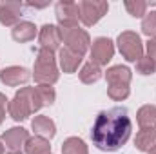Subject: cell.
I'll return each instance as SVG.
<instances>
[{
    "label": "cell",
    "instance_id": "obj_1",
    "mask_svg": "<svg viewBox=\"0 0 156 154\" xmlns=\"http://www.w3.org/2000/svg\"><path fill=\"white\" fill-rule=\"evenodd\" d=\"M131 131L133 123L131 118L127 116V111L122 107H115L109 111H102L96 116L91 138L98 149L113 152L127 143Z\"/></svg>",
    "mask_w": 156,
    "mask_h": 154
},
{
    "label": "cell",
    "instance_id": "obj_2",
    "mask_svg": "<svg viewBox=\"0 0 156 154\" xmlns=\"http://www.w3.org/2000/svg\"><path fill=\"white\" fill-rule=\"evenodd\" d=\"M42 105L44 103H42V98H40L37 87H22L15 94V98L7 103V111L13 120L22 121L29 114L37 113Z\"/></svg>",
    "mask_w": 156,
    "mask_h": 154
},
{
    "label": "cell",
    "instance_id": "obj_3",
    "mask_svg": "<svg viewBox=\"0 0 156 154\" xmlns=\"http://www.w3.org/2000/svg\"><path fill=\"white\" fill-rule=\"evenodd\" d=\"M35 80L40 85H53L58 80V69H56V60H55V51L42 47L37 54L35 62Z\"/></svg>",
    "mask_w": 156,
    "mask_h": 154
},
{
    "label": "cell",
    "instance_id": "obj_4",
    "mask_svg": "<svg viewBox=\"0 0 156 154\" xmlns=\"http://www.w3.org/2000/svg\"><path fill=\"white\" fill-rule=\"evenodd\" d=\"M118 47H120V53L123 54V58L129 62H138L144 56V44H142L140 37L133 31H123L118 37Z\"/></svg>",
    "mask_w": 156,
    "mask_h": 154
},
{
    "label": "cell",
    "instance_id": "obj_5",
    "mask_svg": "<svg viewBox=\"0 0 156 154\" xmlns=\"http://www.w3.org/2000/svg\"><path fill=\"white\" fill-rule=\"evenodd\" d=\"M60 37H62V42L66 44V47L78 53L80 56L89 49V44H91L89 35L83 29H78V26L76 27H60Z\"/></svg>",
    "mask_w": 156,
    "mask_h": 154
},
{
    "label": "cell",
    "instance_id": "obj_6",
    "mask_svg": "<svg viewBox=\"0 0 156 154\" xmlns=\"http://www.w3.org/2000/svg\"><path fill=\"white\" fill-rule=\"evenodd\" d=\"M29 140V134L26 129L22 127H13L9 131H5L2 134V145H4V151L7 154H22L24 147H26V142Z\"/></svg>",
    "mask_w": 156,
    "mask_h": 154
},
{
    "label": "cell",
    "instance_id": "obj_7",
    "mask_svg": "<svg viewBox=\"0 0 156 154\" xmlns=\"http://www.w3.org/2000/svg\"><path fill=\"white\" fill-rule=\"evenodd\" d=\"M80 9V20L85 26H94L109 9L107 2H96V0H85L78 4Z\"/></svg>",
    "mask_w": 156,
    "mask_h": 154
},
{
    "label": "cell",
    "instance_id": "obj_8",
    "mask_svg": "<svg viewBox=\"0 0 156 154\" xmlns=\"http://www.w3.org/2000/svg\"><path fill=\"white\" fill-rule=\"evenodd\" d=\"M115 54V45L109 38H96L93 42V49H91V62L100 65H107V62L113 58Z\"/></svg>",
    "mask_w": 156,
    "mask_h": 154
},
{
    "label": "cell",
    "instance_id": "obj_9",
    "mask_svg": "<svg viewBox=\"0 0 156 154\" xmlns=\"http://www.w3.org/2000/svg\"><path fill=\"white\" fill-rule=\"evenodd\" d=\"M56 18L60 27H76L80 18V9L75 2H60L56 4Z\"/></svg>",
    "mask_w": 156,
    "mask_h": 154
},
{
    "label": "cell",
    "instance_id": "obj_10",
    "mask_svg": "<svg viewBox=\"0 0 156 154\" xmlns=\"http://www.w3.org/2000/svg\"><path fill=\"white\" fill-rule=\"evenodd\" d=\"M29 78H31V75H29V71L26 67H16V65L7 67V69H4L0 73V80L9 87H16L20 83H26Z\"/></svg>",
    "mask_w": 156,
    "mask_h": 154
},
{
    "label": "cell",
    "instance_id": "obj_11",
    "mask_svg": "<svg viewBox=\"0 0 156 154\" xmlns=\"http://www.w3.org/2000/svg\"><path fill=\"white\" fill-rule=\"evenodd\" d=\"M40 44L42 47L45 49H58V45L62 44V37H60V29L56 26H51V24H45L42 29H40Z\"/></svg>",
    "mask_w": 156,
    "mask_h": 154
},
{
    "label": "cell",
    "instance_id": "obj_12",
    "mask_svg": "<svg viewBox=\"0 0 156 154\" xmlns=\"http://www.w3.org/2000/svg\"><path fill=\"white\" fill-rule=\"evenodd\" d=\"M20 11H22V4H15V2L2 4L0 5V24L16 26L20 20Z\"/></svg>",
    "mask_w": 156,
    "mask_h": 154
},
{
    "label": "cell",
    "instance_id": "obj_13",
    "mask_svg": "<svg viewBox=\"0 0 156 154\" xmlns=\"http://www.w3.org/2000/svg\"><path fill=\"white\" fill-rule=\"evenodd\" d=\"M134 145H136V149H138V151L149 152V151H151V149L156 145V129H154V127L142 129V131L136 134Z\"/></svg>",
    "mask_w": 156,
    "mask_h": 154
},
{
    "label": "cell",
    "instance_id": "obj_14",
    "mask_svg": "<svg viewBox=\"0 0 156 154\" xmlns=\"http://www.w3.org/2000/svg\"><path fill=\"white\" fill-rule=\"evenodd\" d=\"M105 80L109 82V85H129V82H131V71H129V67L115 65V67L107 69Z\"/></svg>",
    "mask_w": 156,
    "mask_h": 154
},
{
    "label": "cell",
    "instance_id": "obj_15",
    "mask_svg": "<svg viewBox=\"0 0 156 154\" xmlns=\"http://www.w3.org/2000/svg\"><path fill=\"white\" fill-rule=\"evenodd\" d=\"M80 62H82V56L78 53L67 49V47L60 49V67L64 73H75L80 65Z\"/></svg>",
    "mask_w": 156,
    "mask_h": 154
},
{
    "label": "cell",
    "instance_id": "obj_16",
    "mask_svg": "<svg viewBox=\"0 0 156 154\" xmlns=\"http://www.w3.org/2000/svg\"><path fill=\"white\" fill-rule=\"evenodd\" d=\"M31 127L37 132V136H42L45 140L55 136V121L49 120L47 116H35V120L31 121Z\"/></svg>",
    "mask_w": 156,
    "mask_h": 154
},
{
    "label": "cell",
    "instance_id": "obj_17",
    "mask_svg": "<svg viewBox=\"0 0 156 154\" xmlns=\"http://www.w3.org/2000/svg\"><path fill=\"white\" fill-rule=\"evenodd\" d=\"M24 152L26 154H49L51 152V145H49V140L42 138V136H33L26 142V147H24Z\"/></svg>",
    "mask_w": 156,
    "mask_h": 154
},
{
    "label": "cell",
    "instance_id": "obj_18",
    "mask_svg": "<svg viewBox=\"0 0 156 154\" xmlns=\"http://www.w3.org/2000/svg\"><path fill=\"white\" fill-rule=\"evenodd\" d=\"M37 35V27L31 22H18L13 29V38L16 42H29L35 38Z\"/></svg>",
    "mask_w": 156,
    "mask_h": 154
},
{
    "label": "cell",
    "instance_id": "obj_19",
    "mask_svg": "<svg viewBox=\"0 0 156 154\" xmlns=\"http://www.w3.org/2000/svg\"><path fill=\"white\" fill-rule=\"evenodd\" d=\"M138 123L142 129H147V127H154L156 125V107L154 105H144L140 111H138Z\"/></svg>",
    "mask_w": 156,
    "mask_h": 154
},
{
    "label": "cell",
    "instance_id": "obj_20",
    "mask_svg": "<svg viewBox=\"0 0 156 154\" xmlns=\"http://www.w3.org/2000/svg\"><path fill=\"white\" fill-rule=\"evenodd\" d=\"M102 76V71H100V67L96 65V64H93V62H89V64H85L83 67H82V71H80V80L83 82V83H94V82H98Z\"/></svg>",
    "mask_w": 156,
    "mask_h": 154
},
{
    "label": "cell",
    "instance_id": "obj_21",
    "mask_svg": "<svg viewBox=\"0 0 156 154\" xmlns=\"http://www.w3.org/2000/svg\"><path fill=\"white\" fill-rule=\"evenodd\" d=\"M62 152L64 154H89L85 143L80 138H67L62 145Z\"/></svg>",
    "mask_w": 156,
    "mask_h": 154
},
{
    "label": "cell",
    "instance_id": "obj_22",
    "mask_svg": "<svg viewBox=\"0 0 156 154\" xmlns=\"http://www.w3.org/2000/svg\"><path fill=\"white\" fill-rule=\"evenodd\" d=\"M142 31L151 37V38H156V11H151V13H145L144 20H142Z\"/></svg>",
    "mask_w": 156,
    "mask_h": 154
},
{
    "label": "cell",
    "instance_id": "obj_23",
    "mask_svg": "<svg viewBox=\"0 0 156 154\" xmlns=\"http://www.w3.org/2000/svg\"><path fill=\"white\" fill-rule=\"evenodd\" d=\"M147 2H142V0H127L125 2V9L129 11V15L140 18V16H145V11H147Z\"/></svg>",
    "mask_w": 156,
    "mask_h": 154
},
{
    "label": "cell",
    "instance_id": "obj_24",
    "mask_svg": "<svg viewBox=\"0 0 156 154\" xmlns=\"http://www.w3.org/2000/svg\"><path fill=\"white\" fill-rule=\"evenodd\" d=\"M107 94H109V98L115 100V102L125 100V98L129 96V85H109Z\"/></svg>",
    "mask_w": 156,
    "mask_h": 154
},
{
    "label": "cell",
    "instance_id": "obj_25",
    "mask_svg": "<svg viewBox=\"0 0 156 154\" xmlns=\"http://www.w3.org/2000/svg\"><path fill=\"white\" fill-rule=\"evenodd\" d=\"M136 69H138V73H142V75H153V73H156V64L149 58V56H142V58L136 62Z\"/></svg>",
    "mask_w": 156,
    "mask_h": 154
},
{
    "label": "cell",
    "instance_id": "obj_26",
    "mask_svg": "<svg viewBox=\"0 0 156 154\" xmlns=\"http://www.w3.org/2000/svg\"><path fill=\"white\" fill-rule=\"evenodd\" d=\"M37 91H38L44 105H51V103L55 102V89H53L51 85H38Z\"/></svg>",
    "mask_w": 156,
    "mask_h": 154
},
{
    "label": "cell",
    "instance_id": "obj_27",
    "mask_svg": "<svg viewBox=\"0 0 156 154\" xmlns=\"http://www.w3.org/2000/svg\"><path fill=\"white\" fill-rule=\"evenodd\" d=\"M147 53H149V58L156 64V38H151L147 42Z\"/></svg>",
    "mask_w": 156,
    "mask_h": 154
},
{
    "label": "cell",
    "instance_id": "obj_28",
    "mask_svg": "<svg viewBox=\"0 0 156 154\" xmlns=\"http://www.w3.org/2000/svg\"><path fill=\"white\" fill-rule=\"evenodd\" d=\"M5 105H7V98L0 93V123H2L4 118H5Z\"/></svg>",
    "mask_w": 156,
    "mask_h": 154
},
{
    "label": "cell",
    "instance_id": "obj_29",
    "mask_svg": "<svg viewBox=\"0 0 156 154\" xmlns=\"http://www.w3.org/2000/svg\"><path fill=\"white\" fill-rule=\"evenodd\" d=\"M149 154H156V145L153 147V149H151V151H149Z\"/></svg>",
    "mask_w": 156,
    "mask_h": 154
},
{
    "label": "cell",
    "instance_id": "obj_30",
    "mask_svg": "<svg viewBox=\"0 0 156 154\" xmlns=\"http://www.w3.org/2000/svg\"><path fill=\"white\" fill-rule=\"evenodd\" d=\"M0 154H4V145H2V142H0Z\"/></svg>",
    "mask_w": 156,
    "mask_h": 154
}]
</instances>
